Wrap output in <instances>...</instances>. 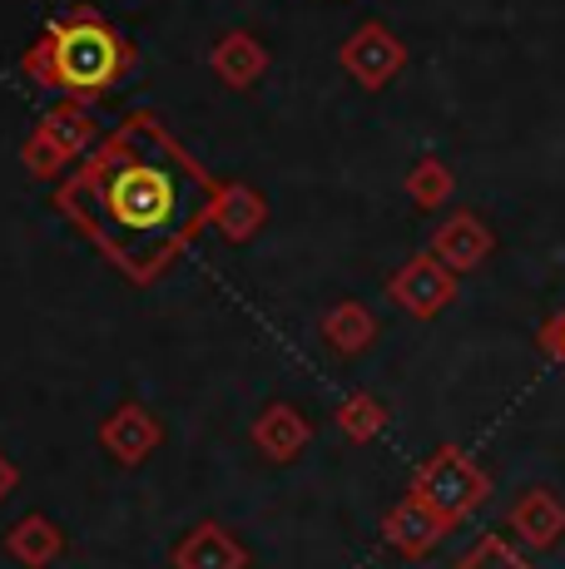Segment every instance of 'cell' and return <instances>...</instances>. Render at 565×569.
I'll return each mask as SVG.
<instances>
[{
    "label": "cell",
    "instance_id": "cell-8",
    "mask_svg": "<svg viewBox=\"0 0 565 569\" xmlns=\"http://www.w3.org/2000/svg\"><path fill=\"white\" fill-rule=\"evenodd\" d=\"M268 64V50L258 46V36H248V30H234V36H224L219 46L209 50V70L219 74L228 90H248V84L264 74Z\"/></svg>",
    "mask_w": 565,
    "mask_h": 569
},
{
    "label": "cell",
    "instance_id": "cell-13",
    "mask_svg": "<svg viewBox=\"0 0 565 569\" xmlns=\"http://www.w3.org/2000/svg\"><path fill=\"white\" fill-rule=\"evenodd\" d=\"M10 490H16V466H10V456L0 451V500H6Z\"/></svg>",
    "mask_w": 565,
    "mask_h": 569
},
{
    "label": "cell",
    "instance_id": "cell-12",
    "mask_svg": "<svg viewBox=\"0 0 565 569\" xmlns=\"http://www.w3.org/2000/svg\"><path fill=\"white\" fill-rule=\"evenodd\" d=\"M363 327H367V317L363 312H333L328 317V342H338V347H357L363 342Z\"/></svg>",
    "mask_w": 565,
    "mask_h": 569
},
{
    "label": "cell",
    "instance_id": "cell-11",
    "mask_svg": "<svg viewBox=\"0 0 565 569\" xmlns=\"http://www.w3.org/2000/svg\"><path fill=\"white\" fill-rule=\"evenodd\" d=\"M20 163H26V173H30V179H65V173L75 169V159L65 154V149L56 144V139H46V134H40V129L26 139V144H20Z\"/></svg>",
    "mask_w": 565,
    "mask_h": 569
},
{
    "label": "cell",
    "instance_id": "cell-3",
    "mask_svg": "<svg viewBox=\"0 0 565 569\" xmlns=\"http://www.w3.org/2000/svg\"><path fill=\"white\" fill-rule=\"evenodd\" d=\"M159 441H165V426L145 401H125L100 426V446L115 466H145L159 451Z\"/></svg>",
    "mask_w": 565,
    "mask_h": 569
},
{
    "label": "cell",
    "instance_id": "cell-7",
    "mask_svg": "<svg viewBox=\"0 0 565 569\" xmlns=\"http://www.w3.org/2000/svg\"><path fill=\"white\" fill-rule=\"evenodd\" d=\"M264 213H268L264 199H258L248 183H219V189H214V203H209V228H219L224 238L244 243V238L258 233Z\"/></svg>",
    "mask_w": 565,
    "mask_h": 569
},
{
    "label": "cell",
    "instance_id": "cell-5",
    "mask_svg": "<svg viewBox=\"0 0 565 569\" xmlns=\"http://www.w3.org/2000/svg\"><path fill=\"white\" fill-rule=\"evenodd\" d=\"M6 555L20 569H50L65 555V535L50 516H20L6 535Z\"/></svg>",
    "mask_w": 565,
    "mask_h": 569
},
{
    "label": "cell",
    "instance_id": "cell-4",
    "mask_svg": "<svg viewBox=\"0 0 565 569\" xmlns=\"http://www.w3.org/2000/svg\"><path fill=\"white\" fill-rule=\"evenodd\" d=\"M244 565H248V550L219 520H199L174 545V569H244Z\"/></svg>",
    "mask_w": 565,
    "mask_h": 569
},
{
    "label": "cell",
    "instance_id": "cell-6",
    "mask_svg": "<svg viewBox=\"0 0 565 569\" xmlns=\"http://www.w3.org/2000/svg\"><path fill=\"white\" fill-rule=\"evenodd\" d=\"M36 129H40L46 139H56V144H60L75 163H80V159L105 139V134H100V119H95L90 104H80V100H60L56 109H46V119H40Z\"/></svg>",
    "mask_w": 565,
    "mask_h": 569
},
{
    "label": "cell",
    "instance_id": "cell-2",
    "mask_svg": "<svg viewBox=\"0 0 565 569\" xmlns=\"http://www.w3.org/2000/svg\"><path fill=\"white\" fill-rule=\"evenodd\" d=\"M20 70L36 84L60 90L65 100L90 104L105 100L135 70V46L95 6H75L40 30L36 46L20 54Z\"/></svg>",
    "mask_w": 565,
    "mask_h": 569
},
{
    "label": "cell",
    "instance_id": "cell-10",
    "mask_svg": "<svg viewBox=\"0 0 565 569\" xmlns=\"http://www.w3.org/2000/svg\"><path fill=\"white\" fill-rule=\"evenodd\" d=\"M347 64H353L363 80H383L387 64H397V46H387L383 30H363V36L347 46Z\"/></svg>",
    "mask_w": 565,
    "mask_h": 569
},
{
    "label": "cell",
    "instance_id": "cell-9",
    "mask_svg": "<svg viewBox=\"0 0 565 569\" xmlns=\"http://www.w3.org/2000/svg\"><path fill=\"white\" fill-rule=\"evenodd\" d=\"M303 436H308V426H303L298 411H288V407H268L254 421V441L268 461H293V456L303 451Z\"/></svg>",
    "mask_w": 565,
    "mask_h": 569
},
{
    "label": "cell",
    "instance_id": "cell-1",
    "mask_svg": "<svg viewBox=\"0 0 565 569\" xmlns=\"http://www.w3.org/2000/svg\"><path fill=\"white\" fill-rule=\"evenodd\" d=\"M214 179L155 109L125 114L56 189V208L135 288L165 278L169 262L209 228Z\"/></svg>",
    "mask_w": 565,
    "mask_h": 569
}]
</instances>
